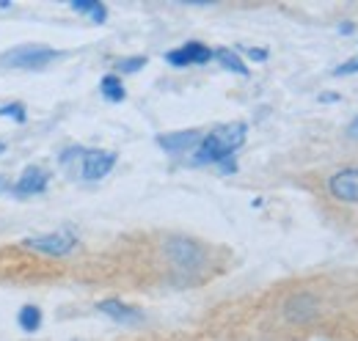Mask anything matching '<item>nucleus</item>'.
<instances>
[{
  "label": "nucleus",
  "mask_w": 358,
  "mask_h": 341,
  "mask_svg": "<svg viewBox=\"0 0 358 341\" xmlns=\"http://www.w3.org/2000/svg\"><path fill=\"white\" fill-rule=\"evenodd\" d=\"M146 66V58L143 55H135V58H122L119 64H116V69L122 72V75H135V72H141Z\"/></svg>",
  "instance_id": "2eb2a0df"
},
{
  "label": "nucleus",
  "mask_w": 358,
  "mask_h": 341,
  "mask_svg": "<svg viewBox=\"0 0 358 341\" xmlns=\"http://www.w3.org/2000/svg\"><path fill=\"white\" fill-rule=\"evenodd\" d=\"M166 254H169V259H171L177 267H182V270H193V267H199V264L204 261V248H201L199 242L182 240V237L166 242Z\"/></svg>",
  "instance_id": "423d86ee"
},
{
  "label": "nucleus",
  "mask_w": 358,
  "mask_h": 341,
  "mask_svg": "<svg viewBox=\"0 0 358 341\" xmlns=\"http://www.w3.org/2000/svg\"><path fill=\"white\" fill-rule=\"evenodd\" d=\"M96 308H99V314H105V317H110L113 322H122V325H138V322H143V314L138 308H133V305L122 303V300H102Z\"/></svg>",
  "instance_id": "9d476101"
},
{
  "label": "nucleus",
  "mask_w": 358,
  "mask_h": 341,
  "mask_svg": "<svg viewBox=\"0 0 358 341\" xmlns=\"http://www.w3.org/2000/svg\"><path fill=\"white\" fill-rule=\"evenodd\" d=\"M353 31H356V28H353L350 22H345V25H339V34H345V36H348V34H353Z\"/></svg>",
  "instance_id": "412c9836"
},
{
  "label": "nucleus",
  "mask_w": 358,
  "mask_h": 341,
  "mask_svg": "<svg viewBox=\"0 0 358 341\" xmlns=\"http://www.w3.org/2000/svg\"><path fill=\"white\" fill-rule=\"evenodd\" d=\"M17 325L25 333H36L42 328V308L39 305H22L20 314H17Z\"/></svg>",
  "instance_id": "f8f14e48"
},
{
  "label": "nucleus",
  "mask_w": 358,
  "mask_h": 341,
  "mask_svg": "<svg viewBox=\"0 0 358 341\" xmlns=\"http://www.w3.org/2000/svg\"><path fill=\"white\" fill-rule=\"evenodd\" d=\"M328 190L336 201L358 204V168H342L328 179Z\"/></svg>",
  "instance_id": "0eeeda50"
},
{
  "label": "nucleus",
  "mask_w": 358,
  "mask_h": 341,
  "mask_svg": "<svg viewBox=\"0 0 358 341\" xmlns=\"http://www.w3.org/2000/svg\"><path fill=\"white\" fill-rule=\"evenodd\" d=\"M3 152H6V143H3V140H0V154H3Z\"/></svg>",
  "instance_id": "b1692460"
},
{
  "label": "nucleus",
  "mask_w": 358,
  "mask_h": 341,
  "mask_svg": "<svg viewBox=\"0 0 358 341\" xmlns=\"http://www.w3.org/2000/svg\"><path fill=\"white\" fill-rule=\"evenodd\" d=\"M3 190H11V182H8V179L0 173V193H3Z\"/></svg>",
  "instance_id": "5701e85b"
},
{
  "label": "nucleus",
  "mask_w": 358,
  "mask_h": 341,
  "mask_svg": "<svg viewBox=\"0 0 358 341\" xmlns=\"http://www.w3.org/2000/svg\"><path fill=\"white\" fill-rule=\"evenodd\" d=\"M0 116H6V119H14V122H25V119H28V113H25V105H22V102L0 105Z\"/></svg>",
  "instance_id": "dca6fc26"
},
{
  "label": "nucleus",
  "mask_w": 358,
  "mask_h": 341,
  "mask_svg": "<svg viewBox=\"0 0 358 341\" xmlns=\"http://www.w3.org/2000/svg\"><path fill=\"white\" fill-rule=\"evenodd\" d=\"M116 166V152H105V149H86L83 160H80V176L96 182L102 176H108Z\"/></svg>",
  "instance_id": "39448f33"
},
{
  "label": "nucleus",
  "mask_w": 358,
  "mask_h": 341,
  "mask_svg": "<svg viewBox=\"0 0 358 341\" xmlns=\"http://www.w3.org/2000/svg\"><path fill=\"white\" fill-rule=\"evenodd\" d=\"M245 52H248V58H254V61H268V50H257V47H248Z\"/></svg>",
  "instance_id": "a211bd4d"
},
{
  "label": "nucleus",
  "mask_w": 358,
  "mask_h": 341,
  "mask_svg": "<svg viewBox=\"0 0 358 341\" xmlns=\"http://www.w3.org/2000/svg\"><path fill=\"white\" fill-rule=\"evenodd\" d=\"M339 96L336 94H320V102H336Z\"/></svg>",
  "instance_id": "4be33fe9"
},
{
  "label": "nucleus",
  "mask_w": 358,
  "mask_h": 341,
  "mask_svg": "<svg viewBox=\"0 0 358 341\" xmlns=\"http://www.w3.org/2000/svg\"><path fill=\"white\" fill-rule=\"evenodd\" d=\"M22 248L45 256H66L78 248V234L75 231H66V228L47 231V234H36V237H25L22 240Z\"/></svg>",
  "instance_id": "f03ea898"
},
{
  "label": "nucleus",
  "mask_w": 358,
  "mask_h": 341,
  "mask_svg": "<svg viewBox=\"0 0 358 341\" xmlns=\"http://www.w3.org/2000/svg\"><path fill=\"white\" fill-rule=\"evenodd\" d=\"M166 61L177 69L185 66H201V64H210L213 61V50L201 42H185L177 50H169L166 52Z\"/></svg>",
  "instance_id": "20e7f679"
},
{
  "label": "nucleus",
  "mask_w": 358,
  "mask_h": 341,
  "mask_svg": "<svg viewBox=\"0 0 358 341\" xmlns=\"http://www.w3.org/2000/svg\"><path fill=\"white\" fill-rule=\"evenodd\" d=\"M213 58L224 66V69H229V72H234V75H243V78H248L251 75V69L243 64V58L234 52V50H229V47H221V50H215L213 52Z\"/></svg>",
  "instance_id": "9b49d317"
},
{
  "label": "nucleus",
  "mask_w": 358,
  "mask_h": 341,
  "mask_svg": "<svg viewBox=\"0 0 358 341\" xmlns=\"http://www.w3.org/2000/svg\"><path fill=\"white\" fill-rule=\"evenodd\" d=\"M72 11L78 14H89L96 25H102L108 20V8L99 0H72Z\"/></svg>",
  "instance_id": "4468645a"
},
{
  "label": "nucleus",
  "mask_w": 358,
  "mask_h": 341,
  "mask_svg": "<svg viewBox=\"0 0 358 341\" xmlns=\"http://www.w3.org/2000/svg\"><path fill=\"white\" fill-rule=\"evenodd\" d=\"M99 91H102V96H105L108 102H124V96H127L122 78H116V75H105V78L99 80Z\"/></svg>",
  "instance_id": "ddd939ff"
},
{
  "label": "nucleus",
  "mask_w": 358,
  "mask_h": 341,
  "mask_svg": "<svg viewBox=\"0 0 358 341\" xmlns=\"http://www.w3.org/2000/svg\"><path fill=\"white\" fill-rule=\"evenodd\" d=\"M245 135H248V124L243 122H231V124H221L213 132H207L201 138V143L196 146V154H193V166H221L224 160L234 157V152L245 143Z\"/></svg>",
  "instance_id": "f257e3e1"
},
{
  "label": "nucleus",
  "mask_w": 358,
  "mask_h": 341,
  "mask_svg": "<svg viewBox=\"0 0 358 341\" xmlns=\"http://www.w3.org/2000/svg\"><path fill=\"white\" fill-rule=\"evenodd\" d=\"M334 75H336V78H345V75H358V61H348V64L336 66V69H334Z\"/></svg>",
  "instance_id": "f3484780"
},
{
  "label": "nucleus",
  "mask_w": 358,
  "mask_h": 341,
  "mask_svg": "<svg viewBox=\"0 0 358 341\" xmlns=\"http://www.w3.org/2000/svg\"><path fill=\"white\" fill-rule=\"evenodd\" d=\"M218 168L224 170V173H234V170H237V163H234V157H229V160H224Z\"/></svg>",
  "instance_id": "6ab92c4d"
},
{
  "label": "nucleus",
  "mask_w": 358,
  "mask_h": 341,
  "mask_svg": "<svg viewBox=\"0 0 358 341\" xmlns=\"http://www.w3.org/2000/svg\"><path fill=\"white\" fill-rule=\"evenodd\" d=\"M348 135H350V138H356V140H358V116L353 119V122H350V127H348Z\"/></svg>",
  "instance_id": "aec40b11"
},
{
  "label": "nucleus",
  "mask_w": 358,
  "mask_h": 341,
  "mask_svg": "<svg viewBox=\"0 0 358 341\" xmlns=\"http://www.w3.org/2000/svg\"><path fill=\"white\" fill-rule=\"evenodd\" d=\"M201 132L199 129H182V132H166L157 138V146L169 154H185V152H196V146L201 143Z\"/></svg>",
  "instance_id": "6e6552de"
},
{
  "label": "nucleus",
  "mask_w": 358,
  "mask_h": 341,
  "mask_svg": "<svg viewBox=\"0 0 358 341\" xmlns=\"http://www.w3.org/2000/svg\"><path fill=\"white\" fill-rule=\"evenodd\" d=\"M47 184H50V173L39 166H28L22 170V176L11 184V193L14 196H39L47 190Z\"/></svg>",
  "instance_id": "1a4fd4ad"
},
{
  "label": "nucleus",
  "mask_w": 358,
  "mask_h": 341,
  "mask_svg": "<svg viewBox=\"0 0 358 341\" xmlns=\"http://www.w3.org/2000/svg\"><path fill=\"white\" fill-rule=\"evenodd\" d=\"M61 52L52 50V47H45V44H25V47H17L11 50L3 64L6 66H14V69H42L50 61H55Z\"/></svg>",
  "instance_id": "7ed1b4c3"
}]
</instances>
